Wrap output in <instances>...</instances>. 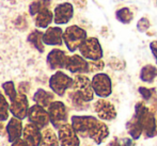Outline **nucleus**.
<instances>
[{
    "mask_svg": "<svg viewBox=\"0 0 157 146\" xmlns=\"http://www.w3.org/2000/svg\"><path fill=\"white\" fill-rule=\"evenodd\" d=\"M116 18L118 19L120 23L124 24V25H127L134 18V15H132V12L130 11L129 8L127 6H124V8L119 9L116 12Z\"/></svg>",
    "mask_w": 157,
    "mask_h": 146,
    "instance_id": "bb28decb",
    "label": "nucleus"
},
{
    "mask_svg": "<svg viewBox=\"0 0 157 146\" xmlns=\"http://www.w3.org/2000/svg\"><path fill=\"white\" fill-rule=\"evenodd\" d=\"M74 15V6L70 2H62L54 10V21L57 25H66Z\"/></svg>",
    "mask_w": 157,
    "mask_h": 146,
    "instance_id": "2eb2a0df",
    "label": "nucleus"
},
{
    "mask_svg": "<svg viewBox=\"0 0 157 146\" xmlns=\"http://www.w3.org/2000/svg\"><path fill=\"white\" fill-rule=\"evenodd\" d=\"M40 146H60L58 133L52 128L46 127L42 130V141Z\"/></svg>",
    "mask_w": 157,
    "mask_h": 146,
    "instance_id": "4be33fe9",
    "label": "nucleus"
},
{
    "mask_svg": "<svg viewBox=\"0 0 157 146\" xmlns=\"http://www.w3.org/2000/svg\"><path fill=\"white\" fill-rule=\"evenodd\" d=\"M86 146H91V145H86Z\"/></svg>",
    "mask_w": 157,
    "mask_h": 146,
    "instance_id": "ea45409f",
    "label": "nucleus"
},
{
    "mask_svg": "<svg viewBox=\"0 0 157 146\" xmlns=\"http://www.w3.org/2000/svg\"><path fill=\"white\" fill-rule=\"evenodd\" d=\"M10 113V103L6 100V95L0 92V122H6Z\"/></svg>",
    "mask_w": 157,
    "mask_h": 146,
    "instance_id": "cd10ccee",
    "label": "nucleus"
},
{
    "mask_svg": "<svg viewBox=\"0 0 157 146\" xmlns=\"http://www.w3.org/2000/svg\"><path fill=\"white\" fill-rule=\"evenodd\" d=\"M74 79L63 73L62 70H57L55 74H52L48 81V85L52 93H55L58 96H64L66 91L72 88Z\"/></svg>",
    "mask_w": 157,
    "mask_h": 146,
    "instance_id": "7ed1b4c3",
    "label": "nucleus"
},
{
    "mask_svg": "<svg viewBox=\"0 0 157 146\" xmlns=\"http://www.w3.org/2000/svg\"><path fill=\"white\" fill-rule=\"evenodd\" d=\"M138 92H139V94L141 95V97H142L144 101H151L156 95L155 88H144V87L139 88Z\"/></svg>",
    "mask_w": 157,
    "mask_h": 146,
    "instance_id": "7c9ffc66",
    "label": "nucleus"
},
{
    "mask_svg": "<svg viewBox=\"0 0 157 146\" xmlns=\"http://www.w3.org/2000/svg\"><path fill=\"white\" fill-rule=\"evenodd\" d=\"M63 32L60 27H48L43 34V41L48 46H61L63 42Z\"/></svg>",
    "mask_w": 157,
    "mask_h": 146,
    "instance_id": "a211bd4d",
    "label": "nucleus"
},
{
    "mask_svg": "<svg viewBox=\"0 0 157 146\" xmlns=\"http://www.w3.org/2000/svg\"><path fill=\"white\" fill-rule=\"evenodd\" d=\"M93 108L97 117L101 121L110 122L117 117L116 107L113 106V103H110L109 100H106L105 98H101L95 101Z\"/></svg>",
    "mask_w": 157,
    "mask_h": 146,
    "instance_id": "9d476101",
    "label": "nucleus"
},
{
    "mask_svg": "<svg viewBox=\"0 0 157 146\" xmlns=\"http://www.w3.org/2000/svg\"><path fill=\"white\" fill-rule=\"evenodd\" d=\"M48 113H49L50 124L55 129L58 130L64 124L67 123L68 119V112L65 103L60 100H55L50 103L47 108Z\"/></svg>",
    "mask_w": 157,
    "mask_h": 146,
    "instance_id": "39448f33",
    "label": "nucleus"
},
{
    "mask_svg": "<svg viewBox=\"0 0 157 146\" xmlns=\"http://www.w3.org/2000/svg\"><path fill=\"white\" fill-rule=\"evenodd\" d=\"M43 34H44V32H41L40 30L35 29V30H33L32 32H30L27 37L30 45H31L32 47H34L39 52H44V50H45V44H44V41H43Z\"/></svg>",
    "mask_w": 157,
    "mask_h": 146,
    "instance_id": "b1692460",
    "label": "nucleus"
},
{
    "mask_svg": "<svg viewBox=\"0 0 157 146\" xmlns=\"http://www.w3.org/2000/svg\"><path fill=\"white\" fill-rule=\"evenodd\" d=\"M92 87L94 93L99 98H107L112 93V81L109 75L97 73L92 78Z\"/></svg>",
    "mask_w": 157,
    "mask_h": 146,
    "instance_id": "6e6552de",
    "label": "nucleus"
},
{
    "mask_svg": "<svg viewBox=\"0 0 157 146\" xmlns=\"http://www.w3.org/2000/svg\"><path fill=\"white\" fill-rule=\"evenodd\" d=\"M121 146H136V144L134 142V139L125 138L121 141Z\"/></svg>",
    "mask_w": 157,
    "mask_h": 146,
    "instance_id": "c9c22d12",
    "label": "nucleus"
},
{
    "mask_svg": "<svg viewBox=\"0 0 157 146\" xmlns=\"http://www.w3.org/2000/svg\"><path fill=\"white\" fill-rule=\"evenodd\" d=\"M50 4H52V0H33L29 6V14L31 16H35L41 11L49 9Z\"/></svg>",
    "mask_w": 157,
    "mask_h": 146,
    "instance_id": "a878e982",
    "label": "nucleus"
},
{
    "mask_svg": "<svg viewBox=\"0 0 157 146\" xmlns=\"http://www.w3.org/2000/svg\"><path fill=\"white\" fill-rule=\"evenodd\" d=\"M126 129H127V132L130 136V138L134 139V140H139V138H140L143 132L140 121H139L138 117L135 115V114L126 123Z\"/></svg>",
    "mask_w": 157,
    "mask_h": 146,
    "instance_id": "5701e85b",
    "label": "nucleus"
},
{
    "mask_svg": "<svg viewBox=\"0 0 157 146\" xmlns=\"http://www.w3.org/2000/svg\"><path fill=\"white\" fill-rule=\"evenodd\" d=\"M156 6H157V0H156Z\"/></svg>",
    "mask_w": 157,
    "mask_h": 146,
    "instance_id": "a19ab883",
    "label": "nucleus"
},
{
    "mask_svg": "<svg viewBox=\"0 0 157 146\" xmlns=\"http://www.w3.org/2000/svg\"><path fill=\"white\" fill-rule=\"evenodd\" d=\"M29 101H28L27 95L25 93L18 92L17 97L13 101L10 103V112L14 117H17L19 119H25L28 116L29 111Z\"/></svg>",
    "mask_w": 157,
    "mask_h": 146,
    "instance_id": "9b49d317",
    "label": "nucleus"
},
{
    "mask_svg": "<svg viewBox=\"0 0 157 146\" xmlns=\"http://www.w3.org/2000/svg\"><path fill=\"white\" fill-rule=\"evenodd\" d=\"M11 146H27L25 144V142H24L23 139H18V140L14 141L13 143H11Z\"/></svg>",
    "mask_w": 157,
    "mask_h": 146,
    "instance_id": "4c0bfd02",
    "label": "nucleus"
},
{
    "mask_svg": "<svg viewBox=\"0 0 157 146\" xmlns=\"http://www.w3.org/2000/svg\"><path fill=\"white\" fill-rule=\"evenodd\" d=\"M21 139L27 146H40L42 141V130L37 126L28 123L24 127Z\"/></svg>",
    "mask_w": 157,
    "mask_h": 146,
    "instance_id": "dca6fc26",
    "label": "nucleus"
},
{
    "mask_svg": "<svg viewBox=\"0 0 157 146\" xmlns=\"http://www.w3.org/2000/svg\"><path fill=\"white\" fill-rule=\"evenodd\" d=\"M27 118L29 121V123L37 126L41 130L48 127V125L50 123L48 110L46 108L42 107V106L37 105V103H34L29 108Z\"/></svg>",
    "mask_w": 157,
    "mask_h": 146,
    "instance_id": "1a4fd4ad",
    "label": "nucleus"
},
{
    "mask_svg": "<svg viewBox=\"0 0 157 146\" xmlns=\"http://www.w3.org/2000/svg\"><path fill=\"white\" fill-rule=\"evenodd\" d=\"M1 87L4 92V95H6V98L10 100V103L14 100L17 97V95H18V92H17L16 88H15V84L13 81H6V82L2 83Z\"/></svg>",
    "mask_w": 157,
    "mask_h": 146,
    "instance_id": "c85d7f7f",
    "label": "nucleus"
},
{
    "mask_svg": "<svg viewBox=\"0 0 157 146\" xmlns=\"http://www.w3.org/2000/svg\"><path fill=\"white\" fill-rule=\"evenodd\" d=\"M68 57L70 56H67L64 50L55 48L48 52L47 57H46V63H47L49 69L60 70L62 68H65Z\"/></svg>",
    "mask_w": 157,
    "mask_h": 146,
    "instance_id": "ddd939ff",
    "label": "nucleus"
},
{
    "mask_svg": "<svg viewBox=\"0 0 157 146\" xmlns=\"http://www.w3.org/2000/svg\"><path fill=\"white\" fill-rule=\"evenodd\" d=\"M105 67V62L103 60H96V61H89V74L99 73Z\"/></svg>",
    "mask_w": 157,
    "mask_h": 146,
    "instance_id": "2f4dec72",
    "label": "nucleus"
},
{
    "mask_svg": "<svg viewBox=\"0 0 157 146\" xmlns=\"http://www.w3.org/2000/svg\"><path fill=\"white\" fill-rule=\"evenodd\" d=\"M135 115L142 126V134L145 139H151L157 134V119L154 112L147 107L144 101H139L135 106Z\"/></svg>",
    "mask_w": 157,
    "mask_h": 146,
    "instance_id": "f257e3e1",
    "label": "nucleus"
},
{
    "mask_svg": "<svg viewBox=\"0 0 157 146\" xmlns=\"http://www.w3.org/2000/svg\"><path fill=\"white\" fill-rule=\"evenodd\" d=\"M88 39L87 31L76 25L67 27L63 32V42L68 51L75 52Z\"/></svg>",
    "mask_w": 157,
    "mask_h": 146,
    "instance_id": "f03ea898",
    "label": "nucleus"
},
{
    "mask_svg": "<svg viewBox=\"0 0 157 146\" xmlns=\"http://www.w3.org/2000/svg\"><path fill=\"white\" fill-rule=\"evenodd\" d=\"M97 122L98 118L92 115H73L71 117V125L81 138H89L90 132Z\"/></svg>",
    "mask_w": 157,
    "mask_h": 146,
    "instance_id": "423d86ee",
    "label": "nucleus"
},
{
    "mask_svg": "<svg viewBox=\"0 0 157 146\" xmlns=\"http://www.w3.org/2000/svg\"><path fill=\"white\" fill-rule=\"evenodd\" d=\"M109 133H110L109 127H108L104 122H101L98 119V122L95 124L93 129H92L91 132H90L89 139H91L95 144L101 145V143L109 137Z\"/></svg>",
    "mask_w": 157,
    "mask_h": 146,
    "instance_id": "6ab92c4d",
    "label": "nucleus"
},
{
    "mask_svg": "<svg viewBox=\"0 0 157 146\" xmlns=\"http://www.w3.org/2000/svg\"><path fill=\"white\" fill-rule=\"evenodd\" d=\"M24 126L21 123V119L13 116L9 119L6 124V139L10 143H13L14 141L18 140L23 136Z\"/></svg>",
    "mask_w": 157,
    "mask_h": 146,
    "instance_id": "f3484780",
    "label": "nucleus"
},
{
    "mask_svg": "<svg viewBox=\"0 0 157 146\" xmlns=\"http://www.w3.org/2000/svg\"><path fill=\"white\" fill-rule=\"evenodd\" d=\"M150 49H151V52L153 54L154 59H155L156 65H157V41H153L150 43Z\"/></svg>",
    "mask_w": 157,
    "mask_h": 146,
    "instance_id": "f704fd0d",
    "label": "nucleus"
},
{
    "mask_svg": "<svg viewBox=\"0 0 157 146\" xmlns=\"http://www.w3.org/2000/svg\"><path fill=\"white\" fill-rule=\"evenodd\" d=\"M70 99H71V101H72L73 106H74L75 108H77L78 110H82L87 107V103H88L87 101L83 100V99L73 90H72V92L70 93Z\"/></svg>",
    "mask_w": 157,
    "mask_h": 146,
    "instance_id": "c756f323",
    "label": "nucleus"
},
{
    "mask_svg": "<svg viewBox=\"0 0 157 146\" xmlns=\"http://www.w3.org/2000/svg\"><path fill=\"white\" fill-rule=\"evenodd\" d=\"M79 52L88 61L101 60L104 56L103 48L96 37H88L79 47Z\"/></svg>",
    "mask_w": 157,
    "mask_h": 146,
    "instance_id": "0eeeda50",
    "label": "nucleus"
},
{
    "mask_svg": "<svg viewBox=\"0 0 157 146\" xmlns=\"http://www.w3.org/2000/svg\"><path fill=\"white\" fill-rule=\"evenodd\" d=\"M6 134V124L4 122H0V137H3Z\"/></svg>",
    "mask_w": 157,
    "mask_h": 146,
    "instance_id": "e433bc0d",
    "label": "nucleus"
},
{
    "mask_svg": "<svg viewBox=\"0 0 157 146\" xmlns=\"http://www.w3.org/2000/svg\"><path fill=\"white\" fill-rule=\"evenodd\" d=\"M52 21H54V12H52L49 9H45L35 15V26L40 29H47Z\"/></svg>",
    "mask_w": 157,
    "mask_h": 146,
    "instance_id": "412c9836",
    "label": "nucleus"
},
{
    "mask_svg": "<svg viewBox=\"0 0 157 146\" xmlns=\"http://www.w3.org/2000/svg\"><path fill=\"white\" fill-rule=\"evenodd\" d=\"M66 70L74 75L89 74V61L79 54H73L68 57L67 63L65 66Z\"/></svg>",
    "mask_w": 157,
    "mask_h": 146,
    "instance_id": "4468645a",
    "label": "nucleus"
},
{
    "mask_svg": "<svg viewBox=\"0 0 157 146\" xmlns=\"http://www.w3.org/2000/svg\"><path fill=\"white\" fill-rule=\"evenodd\" d=\"M60 146H80L79 136L71 124L66 123L58 129Z\"/></svg>",
    "mask_w": 157,
    "mask_h": 146,
    "instance_id": "f8f14e48",
    "label": "nucleus"
},
{
    "mask_svg": "<svg viewBox=\"0 0 157 146\" xmlns=\"http://www.w3.org/2000/svg\"><path fill=\"white\" fill-rule=\"evenodd\" d=\"M150 27H151V24H150V21L147 17H142L137 23V29L139 30V32H147Z\"/></svg>",
    "mask_w": 157,
    "mask_h": 146,
    "instance_id": "72a5a7b5",
    "label": "nucleus"
},
{
    "mask_svg": "<svg viewBox=\"0 0 157 146\" xmlns=\"http://www.w3.org/2000/svg\"><path fill=\"white\" fill-rule=\"evenodd\" d=\"M157 77V67L152 64H147L144 65L140 70L139 74V78L142 82L147 83H153L155 78Z\"/></svg>",
    "mask_w": 157,
    "mask_h": 146,
    "instance_id": "393cba45",
    "label": "nucleus"
},
{
    "mask_svg": "<svg viewBox=\"0 0 157 146\" xmlns=\"http://www.w3.org/2000/svg\"><path fill=\"white\" fill-rule=\"evenodd\" d=\"M108 65H109L110 68H112L114 70H122L125 67L124 62L118 58H110L109 62H108Z\"/></svg>",
    "mask_w": 157,
    "mask_h": 146,
    "instance_id": "473e14b6",
    "label": "nucleus"
},
{
    "mask_svg": "<svg viewBox=\"0 0 157 146\" xmlns=\"http://www.w3.org/2000/svg\"><path fill=\"white\" fill-rule=\"evenodd\" d=\"M73 79H74V82H73L72 90L76 92L87 103L93 100L95 93L92 87V80H90L89 77L86 76V74H78L75 75Z\"/></svg>",
    "mask_w": 157,
    "mask_h": 146,
    "instance_id": "20e7f679",
    "label": "nucleus"
},
{
    "mask_svg": "<svg viewBox=\"0 0 157 146\" xmlns=\"http://www.w3.org/2000/svg\"><path fill=\"white\" fill-rule=\"evenodd\" d=\"M106 146H121V141L118 140V138H114L113 140H111Z\"/></svg>",
    "mask_w": 157,
    "mask_h": 146,
    "instance_id": "58836bf2",
    "label": "nucleus"
},
{
    "mask_svg": "<svg viewBox=\"0 0 157 146\" xmlns=\"http://www.w3.org/2000/svg\"><path fill=\"white\" fill-rule=\"evenodd\" d=\"M55 93L48 92V91L44 90V88H37L35 93L33 94V101L37 105L42 106V107L47 109L50 106L52 101H55Z\"/></svg>",
    "mask_w": 157,
    "mask_h": 146,
    "instance_id": "aec40b11",
    "label": "nucleus"
}]
</instances>
